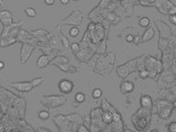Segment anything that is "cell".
<instances>
[{
    "mask_svg": "<svg viewBox=\"0 0 176 132\" xmlns=\"http://www.w3.org/2000/svg\"><path fill=\"white\" fill-rule=\"evenodd\" d=\"M168 129L171 132H176V122L173 121L172 122V123H170L169 127H168Z\"/></svg>",
    "mask_w": 176,
    "mask_h": 132,
    "instance_id": "9a60e30c",
    "label": "cell"
},
{
    "mask_svg": "<svg viewBox=\"0 0 176 132\" xmlns=\"http://www.w3.org/2000/svg\"><path fill=\"white\" fill-rule=\"evenodd\" d=\"M43 81H44L43 77H37V78H34V79L32 80L31 83H32L33 87H37V86H39V85H41V84L43 83Z\"/></svg>",
    "mask_w": 176,
    "mask_h": 132,
    "instance_id": "8fae6325",
    "label": "cell"
},
{
    "mask_svg": "<svg viewBox=\"0 0 176 132\" xmlns=\"http://www.w3.org/2000/svg\"><path fill=\"white\" fill-rule=\"evenodd\" d=\"M55 3V0H44V4L47 6H53Z\"/></svg>",
    "mask_w": 176,
    "mask_h": 132,
    "instance_id": "ac0fdd59",
    "label": "cell"
},
{
    "mask_svg": "<svg viewBox=\"0 0 176 132\" xmlns=\"http://www.w3.org/2000/svg\"><path fill=\"white\" fill-rule=\"evenodd\" d=\"M73 1H79V0H73Z\"/></svg>",
    "mask_w": 176,
    "mask_h": 132,
    "instance_id": "d4e9b609",
    "label": "cell"
},
{
    "mask_svg": "<svg viewBox=\"0 0 176 132\" xmlns=\"http://www.w3.org/2000/svg\"><path fill=\"white\" fill-rule=\"evenodd\" d=\"M140 76H141L142 78H145V77L147 76V72H145V71H144V72H142L140 74Z\"/></svg>",
    "mask_w": 176,
    "mask_h": 132,
    "instance_id": "603a6c76",
    "label": "cell"
},
{
    "mask_svg": "<svg viewBox=\"0 0 176 132\" xmlns=\"http://www.w3.org/2000/svg\"><path fill=\"white\" fill-rule=\"evenodd\" d=\"M7 15V12L6 10H3L1 12V19L3 21L4 24H8V23H11L12 21V16H11V13H9L8 16H6Z\"/></svg>",
    "mask_w": 176,
    "mask_h": 132,
    "instance_id": "8992f818",
    "label": "cell"
},
{
    "mask_svg": "<svg viewBox=\"0 0 176 132\" xmlns=\"http://www.w3.org/2000/svg\"><path fill=\"white\" fill-rule=\"evenodd\" d=\"M170 21L173 23V24L176 25V15H172V16L170 17Z\"/></svg>",
    "mask_w": 176,
    "mask_h": 132,
    "instance_id": "d6986e66",
    "label": "cell"
},
{
    "mask_svg": "<svg viewBox=\"0 0 176 132\" xmlns=\"http://www.w3.org/2000/svg\"><path fill=\"white\" fill-rule=\"evenodd\" d=\"M59 89L63 94H70L73 89V83L69 79H63L59 83Z\"/></svg>",
    "mask_w": 176,
    "mask_h": 132,
    "instance_id": "6da1fadb",
    "label": "cell"
},
{
    "mask_svg": "<svg viewBox=\"0 0 176 132\" xmlns=\"http://www.w3.org/2000/svg\"><path fill=\"white\" fill-rule=\"evenodd\" d=\"M79 33H80V31H79V30H78L77 28H71V30H70V35H71V37L76 38L77 36L79 35Z\"/></svg>",
    "mask_w": 176,
    "mask_h": 132,
    "instance_id": "5bb4252c",
    "label": "cell"
},
{
    "mask_svg": "<svg viewBox=\"0 0 176 132\" xmlns=\"http://www.w3.org/2000/svg\"><path fill=\"white\" fill-rule=\"evenodd\" d=\"M10 85L21 92H30L33 88L31 82H18V83H12Z\"/></svg>",
    "mask_w": 176,
    "mask_h": 132,
    "instance_id": "7a4b0ae2",
    "label": "cell"
},
{
    "mask_svg": "<svg viewBox=\"0 0 176 132\" xmlns=\"http://www.w3.org/2000/svg\"><path fill=\"white\" fill-rule=\"evenodd\" d=\"M112 119H113V118H112V115L110 114L109 112L104 113V115H103L104 122H106V123H110V122L112 121Z\"/></svg>",
    "mask_w": 176,
    "mask_h": 132,
    "instance_id": "7c38bea8",
    "label": "cell"
},
{
    "mask_svg": "<svg viewBox=\"0 0 176 132\" xmlns=\"http://www.w3.org/2000/svg\"><path fill=\"white\" fill-rule=\"evenodd\" d=\"M5 66H6L5 62H4V61H1V62H0V69H4Z\"/></svg>",
    "mask_w": 176,
    "mask_h": 132,
    "instance_id": "7402d4cb",
    "label": "cell"
},
{
    "mask_svg": "<svg viewBox=\"0 0 176 132\" xmlns=\"http://www.w3.org/2000/svg\"><path fill=\"white\" fill-rule=\"evenodd\" d=\"M72 48V51H73V52H77V51H79V50H80V46H79V44L77 43H73L71 46Z\"/></svg>",
    "mask_w": 176,
    "mask_h": 132,
    "instance_id": "2e32d148",
    "label": "cell"
},
{
    "mask_svg": "<svg viewBox=\"0 0 176 132\" xmlns=\"http://www.w3.org/2000/svg\"><path fill=\"white\" fill-rule=\"evenodd\" d=\"M140 25L141 27H143V28H146V27H148L150 25V19L148 18H146V17L141 18L140 20Z\"/></svg>",
    "mask_w": 176,
    "mask_h": 132,
    "instance_id": "4fadbf2b",
    "label": "cell"
},
{
    "mask_svg": "<svg viewBox=\"0 0 176 132\" xmlns=\"http://www.w3.org/2000/svg\"><path fill=\"white\" fill-rule=\"evenodd\" d=\"M141 106H144V107H147V108H150L151 107V105H152V101H151V98H150V96H147V95H145V96H142L141 97Z\"/></svg>",
    "mask_w": 176,
    "mask_h": 132,
    "instance_id": "5b68a950",
    "label": "cell"
},
{
    "mask_svg": "<svg viewBox=\"0 0 176 132\" xmlns=\"http://www.w3.org/2000/svg\"><path fill=\"white\" fill-rule=\"evenodd\" d=\"M85 100V95L82 92H78V93L75 95V101L77 103H83Z\"/></svg>",
    "mask_w": 176,
    "mask_h": 132,
    "instance_id": "ba28073f",
    "label": "cell"
},
{
    "mask_svg": "<svg viewBox=\"0 0 176 132\" xmlns=\"http://www.w3.org/2000/svg\"><path fill=\"white\" fill-rule=\"evenodd\" d=\"M60 2H61V5H63V6H68V5H70L71 0H60Z\"/></svg>",
    "mask_w": 176,
    "mask_h": 132,
    "instance_id": "ffe728a7",
    "label": "cell"
},
{
    "mask_svg": "<svg viewBox=\"0 0 176 132\" xmlns=\"http://www.w3.org/2000/svg\"><path fill=\"white\" fill-rule=\"evenodd\" d=\"M102 95H103V92H102V90L99 89V88L94 89L92 93V96H93V98H94V99L100 98V97L102 96Z\"/></svg>",
    "mask_w": 176,
    "mask_h": 132,
    "instance_id": "30bf717a",
    "label": "cell"
},
{
    "mask_svg": "<svg viewBox=\"0 0 176 132\" xmlns=\"http://www.w3.org/2000/svg\"><path fill=\"white\" fill-rule=\"evenodd\" d=\"M49 64V59H48L47 56L45 55H41L40 56V58L37 61V65H38L39 68H44Z\"/></svg>",
    "mask_w": 176,
    "mask_h": 132,
    "instance_id": "277c9868",
    "label": "cell"
},
{
    "mask_svg": "<svg viewBox=\"0 0 176 132\" xmlns=\"http://www.w3.org/2000/svg\"><path fill=\"white\" fill-rule=\"evenodd\" d=\"M133 40H134V38H133L132 35H127V37L126 38V41L127 42H131V41H133Z\"/></svg>",
    "mask_w": 176,
    "mask_h": 132,
    "instance_id": "44dd1931",
    "label": "cell"
},
{
    "mask_svg": "<svg viewBox=\"0 0 176 132\" xmlns=\"http://www.w3.org/2000/svg\"><path fill=\"white\" fill-rule=\"evenodd\" d=\"M77 131L78 132H87L88 131V129L87 128H85L84 126L83 125H80V127L77 129Z\"/></svg>",
    "mask_w": 176,
    "mask_h": 132,
    "instance_id": "e0dca14e",
    "label": "cell"
},
{
    "mask_svg": "<svg viewBox=\"0 0 176 132\" xmlns=\"http://www.w3.org/2000/svg\"><path fill=\"white\" fill-rule=\"evenodd\" d=\"M173 107H174L175 109H176V101H174V102H173Z\"/></svg>",
    "mask_w": 176,
    "mask_h": 132,
    "instance_id": "cb8c5ba5",
    "label": "cell"
},
{
    "mask_svg": "<svg viewBox=\"0 0 176 132\" xmlns=\"http://www.w3.org/2000/svg\"><path fill=\"white\" fill-rule=\"evenodd\" d=\"M24 12H25V14L27 15V17H28V18H36V16H37L36 10L34 8H32V7H26V8L24 9Z\"/></svg>",
    "mask_w": 176,
    "mask_h": 132,
    "instance_id": "52a82bcc",
    "label": "cell"
},
{
    "mask_svg": "<svg viewBox=\"0 0 176 132\" xmlns=\"http://www.w3.org/2000/svg\"><path fill=\"white\" fill-rule=\"evenodd\" d=\"M38 116L41 120H47L50 118V113L46 110H41L39 112Z\"/></svg>",
    "mask_w": 176,
    "mask_h": 132,
    "instance_id": "9c48e42d",
    "label": "cell"
},
{
    "mask_svg": "<svg viewBox=\"0 0 176 132\" xmlns=\"http://www.w3.org/2000/svg\"><path fill=\"white\" fill-rule=\"evenodd\" d=\"M121 92L122 93H130L134 90V85L131 82H124L120 86Z\"/></svg>",
    "mask_w": 176,
    "mask_h": 132,
    "instance_id": "3957f363",
    "label": "cell"
}]
</instances>
